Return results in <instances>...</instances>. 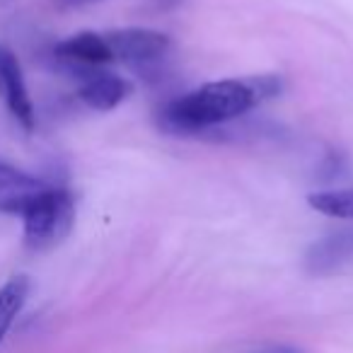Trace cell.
<instances>
[{
    "mask_svg": "<svg viewBox=\"0 0 353 353\" xmlns=\"http://www.w3.org/2000/svg\"><path fill=\"white\" fill-rule=\"evenodd\" d=\"M279 92L281 80L276 75L216 80L167 102L160 112V126L184 136L206 133L245 117Z\"/></svg>",
    "mask_w": 353,
    "mask_h": 353,
    "instance_id": "obj_1",
    "label": "cell"
},
{
    "mask_svg": "<svg viewBox=\"0 0 353 353\" xmlns=\"http://www.w3.org/2000/svg\"><path fill=\"white\" fill-rule=\"evenodd\" d=\"M25 245L32 250H51L70 235L75 225V199L63 187H46L22 213Z\"/></svg>",
    "mask_w": 353,
    "mask_h": 353,
    "instance_id": "obj_2",
    "label": "cell"
},
{
    "mask_svg": "<svg viewBox=\"0 0 353 353\" xmlns=\"http://www.w3.org/2000/svg\"><path fill=\"white\" fill-rule=\"evenodd\" d=\"M114 63H123L131 70H150L172 49L167 34L143 27H126V30L104 32Z\"/></svg>",
    "mask_w": 353,
    "mask_h": 353,
    "instance_id": "obj_3",
    "label": "cell"
},
{
    "mask_svg": "<svg viewBox=\"0 0 353 353\" xmlns=\"http://www.w3.org/2000/svg\"><path fill=\"white\" fill-rule=\"evenodd\" d=\"M54 59L65 70L80 75V78L94 73V70H104L107 65L114 63L107 37L99 34V32H80V34L59 41L54 46Z\"/></svg>",
    "mask_w": 353,
    "mask_h": 353,
    "instance_id": "obj_4",
    "label": "cell"
},
{
    "mask_svg": "<svg viewBox=\"0 0 353 353\" xmlns=\"http://www.w3.org/2000/svg\"><path fill=\"white\" fill-rule=\"evenodd\" d=\"M0 102L25 131H34L37 114L25 83L20 59L8 46H0Z\"/></svg>",
    "mask_w": 353,
    "mask_h": 353,
    "instance_id": "obj_5",
    "label": "cell"
},
{
    "mask_svg": "<svg viewBox=\"0 0 353 353\" xmlns=\"http://www.w3.org/2000/svg\"><path fill=\"white\" fill-rule=\"evenodd\" d=\"M49 184L39 176L17 170L10 162L0 160V213L6 216H22L25 208L39 196Z\"/></svg>",
    "mask_w": 353,
    "mask_h": 353,
    "instance_id": "obj_6",
    "label": "cell"
},
{
    "mask_svg": "<svg viewBox=\"0 0 353 353\" xmlns=\"http://www.w3.org/2000/svg\"><path fill=\"white\" fill-rule=\"evenodd\" d=\"M131 83L121 75L109 73V70H94L80 78L78 97L83 99L85 107L94 112H112L131 94Z\"/></svg>",
    "mask_w": 353,
    "mask_h": 353,
    "instance_id": "obj_7",
    "label": "cell"
},
{
    "mask_svg": "<svg viewBox=\"0 0 353 353\" xmlns=\"http://www.w3.org/2000/svg\"><path fill=\"white\" fill-rule=\"evenodd\" d=\"M353 256V230L329 232L327 237L317 240L310 245L307 254H305V269L312 276H327L334 274L339 266H343Z\"/></svg>",
    "mask_w": 353,
    "mask_h": 353,
    "instance_id": "obj_8",
    "label": "cell"
},
{
    "mask_svg": "<svg viewBox=\"0 0 353 353\" xmlns=\"http://www.w3.org/2000/svg\"><path fill=\"white\" fill-rule=\"evenodd\" d=\"M30 279L27 276H12L0 285V343L8 336L12 322L22 312L27 298H30Z\"/></svg>",
    "mask_w": 353,
    "mask_h": 353,
    "instance_id": "obj_9",
    "label": "cell"
},
{
    "mask_svg": "<svg viewBox=\"0 0 353 353\" xmlns=\"http://www.w3.org/2000/svg\"><path fill=\"white\" fill-rule=\"evenodd\" d=\"M307 203L317 213L336 221H353V187L329 189V192H312Z\"/></svg>",
    "mask_w": 353,
    "mask_h": 353,
    "instance_id": "obj_10",
    "label": "cell"
},
{
    "mask_svg": "<svg viewBox=\"0 0 353 353\" xmlns=\"http://www.w3.org/2000/svg\"><path fill=\"white\" fill-rule=\"evenodd\" d=\"M61 8H83V6H92V3H102V0H56Z\"/></svg>",
    "mask_w": 353,
    "mask_h": 353,
    "instance_id": "obj_11",
    "label": "cell"
},
{
    "mask_svg": "<svg viewBox=\"0 0 353 353\" xmlns=\"http://www.w3.org/2000/svg\"><path fill=\"white\" fill-rule=\"evenodd\" d=\"M261 353H300L298 348H290V346H274V348H266Z\"/></svg>",
    "mask_w": 353,
    "mask_h": 353,
    "instance_id": "obj_12",
    "label": "cell"
}]
</instances>
